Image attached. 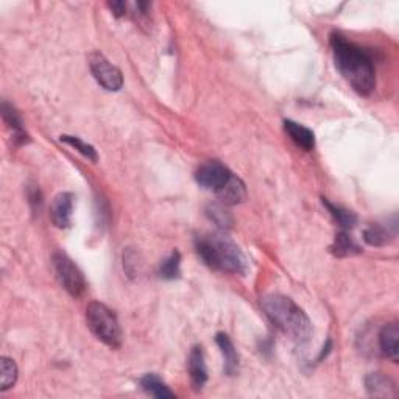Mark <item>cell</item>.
<instances>
[{"mask_svg": "<svg viewBox=\"0 0 399 399\" xmlns=\"http://www.w3.org/2000/svg\"><path fill=\"white\" fill-rule=\"evenodd\" d=\"M208 214H209V217H211L215 224L220 225V226H228V225H231V221H233L230 217V214H228L224 208L217 206V205L211 206Z\"/></svg>", "mask_w": 399, "mask_h": 399, "instance_id": "23", "label": "cell"}, {"mask_svg": "<svg viewBox=\"0 0 399 399\" xmlns=\"http://www.w3.org/2000/svg\"><path fill=\"white\" fill-rule=\"evenodd\" d=\"M86 323L89 331L109 348L122 345V329L116 313L99 301H93L86 307Z\"/></svg>", "mask_w": 399, "mask_h": 399, "instance_id": "4", "label": "cell"}, {"mask_svg": "<svg viewBox=\"0 0 399 399\" xmlns=\"http://www.w3.org/2000/svg\"><path fill=\"white\" fill-rule=\"evenodd\" d=\"M89 69L93 72L97 83L100 84L103 89L116 93L120 91L123 86V77L120 69H117L114 64H111L107 56L100 52H93L89 55Z\"/></svg>", "mask_w": 399, "mask_h": 399, "instance_id": "6", "label": "cell"}, {"mask_svg": "<svg viewBox=\"0 0 399 399\" xmlns=\"http://www.w3.org/2000/svg\"><path fill=\"white\" fill-rule=\"evenodd\" d=\"M2 117L6 125L11 130L13 133V141H15L16 146H24V143L30 142V136L25 132L21 122V117L17 116L15 108L8 104L6 102L2 103Z\"/></svg>", "mask_w": 399, "mask_h": 399, "instance_id": "13", "label": "cell"}, {"mask_svg": "<svg viewBox=\"0 0 399 399\" xmlns=\"http://www.w3.org/2000/svg\"><path fill=\"white\" fill-rule=\"evenodd\" d=\"M0 370H2V384H0L2 387H0V390L6 391L17 381V366L13 359L2 357V361H0Z\"/></svg>", "mask_w": 399, "mask_h": 399, "instance_id": "22", "label": "cell"}, {"mask_svg": "<svg viewBox=\"0 0 399 399\" xmlns=\"http://www.w3.org/2000/svg\"><path fill=\"white\" fill-rule=\"evenodd\" d=\"M52 263H54L56 278L64 287V290L75 298L81 297L86 290V281H84L80 268L74 264V260L64 253H55Z\"/></svg>", "mask_w": 399, "mask_h": 399, "instance_id": "5", "label": "cell"}, {"mask_svg": "<svg viewBox=\"0 0 399 399\" xmlns=\"http://www.w3.org/2000/svg\"><path fill=\"white\" fill-rule=\"evenodd\" d=\"M60 141L64 142V143H68V146H70V147H74L78 153H81V155L84 156V158H88L89 161L97 162V159H99V155H97V150H95L93 146H89V143L83 142V141L80 139V137L64 134V136L60 137Z\"/></svg>", "mask_w": 399, "mask_h": 399, "instance_id": "21", "label": "cell"}, {"mask_svg": "<svg viewBox=\"0 0 399 399\" xmlns=\"http://www.w3.org/2000/svg\"><path fill=\"white\" fill-rule=\"evenodd\" d=\"M331 251L336 254L337 258H348V256L359 254L362 250L359 248L356 242L351 239L350 234L342 231L336 235V239H334V244L331 245Z\"/></svg>", "mask_w": 399, "mask_h": 399, "instance_id": "18", "label": "cell"}, {"mask_svg": "<svg viewBox=\"0 0 399 399\" xmlns=\"http://www.w3.org/2000/svg\"><path fill=\"white\" fill-rule=\"evenodd\" d=\"M267 318L276 328L298 343L307 342L312 334V323L306 312L289 297L273 293L260 301Z\"/></svg>", "mask_w": 399, "mask_h": 399, "instance_id": "3", "label": "cell"}, {"mask_svg": "<svg viewBox=\"0 0 399 399\" xmlns=\"http://www.w3.org/2000/svg\"><path fill=\"white\" fill-rule=\"evenodd\" d=\"M219 198L225 203V205H237V203L244 201L247 197V189L244 181H242L239 176L233 175V178L230 182L221 189L217 194Z\"/></svg>", "mask_w": 399, "mask_h": 399, "instance_id": "16", "label": "cell"}, {"mask_svg": "<svg viewBox=\"0 0 399 399\" xmlns=\"http://www.w3.org/2000/svg\"><path fill=\"white\" fill-rule=\"evenodd\" d=\"M379 346L384 356H387L391 362H398L399 359V328L396 323L385 324L379 334Z\"/></svg>", "mask_w": 399, "mask_h": 399, "instance_id": "11", "label": "cell"}, {"mask_svg": "<svg viewBox=\"0 0 399 399\" xmlns=\"http://www.w3.org/2000/svg\"><path fill=\"white\" fill-rule=\"evenodd\" d=\"M195 248L203 263L214 270L233 274H245L248 272L244 253L226 234L214 233L198 235L195 240Z\"/></svg>", "mask_w": 399, "mask_h": 399, "instance_id": "2", "label": "cell"}, {"mask_svg": "<svg viewBox=\"0 0 399 399\" xmlns=\"http://www.w3.org/2000/svg\"><path fill=\"white\" fill-rule=\"evenodd\" d=\"M189 376L195 390H201L208 381V370L205 362V354H203L201 346H194L191 354H189Z\"/></svg>", "mask_w": 399, "mask_h": 399, "instance_id": "10", "label": "cell"}, {"mask_svg": "<svg viewBox=\"0 0 399 399\" xmlns=\"http://www.w3.org/2000/svg\"><path fill=\"white\" fill-rule=\"evenodd\" d=\"M233 172L226 166L221 164L219 161H209L206 164L198 167L197 173H195V180L198 185L209 191H214L219 194L224 189L230 180L233 178Z\"/></svg>", "mask_w": 399, "mask_h": 399, "instance_id": "7", "label": "cell"}, {"mask_svg": "<svg viewBox=\"0 0 399 399\" xmlns=\"http://www.w3.org/2000/svg\"><path fill=\"white\" fill-rule=\"evenodd\" d=\"M215 343L219 345V348L224 354L225 359V373L228 376H234L235 373L239 371V354L234 348V343L231 342V338L224 332H219L215 336Z\"/></svg>", "mask_w": 399, "mask_h": 399, "instance_id": "15", "label": "cell"}, {"mask_svg": "<svg viewBox=\"0 0 399 399\" xmlns=\"http://www.w3.org/2000/svg\"><path fill=\"white\" fill-rule=\"evenodd\" d=\"M108 6H109V10L113 11V15L116 17H122V16L127 15V6L128 5L125 2H109Z\"/></svg>", "mask_w": 399, "mask_h": 399, "instance_id": "25", "label": "cell"}, {"mask_svg": "<svg viewBox=\"0 0 399 399\" xmlns=\"http://www.w3.org/2000/svg\"><path fill=\"white\" fill-rule=\"evenodd\" d=\"M284 130L285 133L290 136V139L295 142L298 147L306 150V152H311V150L315 147V134L307 127L293 120H284Z\"/></svg>", "mask_w": 399, "mask_h": 399, "instance_id": "12", "label": "cell"}, {"mask_svg": "<svg viewBox=\"0 0 399 399\" xmlns=\"http://www.w3.org/2000/svg\"><path fill=\"white\" fill-rule=\"evenodd\" d=\"M141 387L146 391L147 395L153 396V398H159V399H166V398H175V393L170 390L166 382L162 381L159 376L156 375H146L141 379Z\"/></svg>", "mask_w": 399, "mask_h": 399, "instance_id": "17", "label": "cell"}, {"mask_svg": "<svg viewBox=\"0 0 399 399\" xmlns=\"http://www.w3.org/2000/svg\"><path fill=\"white\" fill-rule=\"evenodd\" d=\"M29 201H30V206L33 209L35 212L41 211V206H42V195L41 191L36 186H31L29 187Z\"/></svg>", "mask_w": 399, "mask_h": 399, "instance_id": "24", "label": "cell"}, {"mask_svg": "<svg viewBox=\"0 0 399 399\" xmlns=\"http://www.w3.org/2000/svg\"><path fill=\"white\" fill-rule=\"evenodd\" d=\"M331 49L337 70L361 95H370L376 88V68L368 52L340 33L331 35Z\"/></svg>", "mask_w": 399, "mask_h": 399, "instance_id": "1", "label": "cell"}, {"mask_svg": "<svg viewBox=\"0 0 399 399\" xmlns=\"http://www.w3.org/2000/svg\"><path fill=\"white\" fill-rule=\"evenodd\" d=\"M74 194L61 192L52 201L50 219L60 230H66L72 224V211H74Z\"/></svg>", "mask_w": 399, "mask_h": 399, "instance_id": "8", "label": "cell"}, {"mask_svg": "<svg viewBox=\"0 0 399 399\" xmlns=\"http://www.w3.org/2000/svg\"><path fill=\"white\" fill-rule=\"evenodd\" d=\"M366 391L376 398H395L398 396L396 384L391 377L382 375V373H371L365 379Z\"/></svg>", "mask_w": 399, "mask_h": 399, "instance_id": "9", "label": "cell"}, {"mask_svg": "<svg viewBox=\"0 0 399 399\" xmlns=\"http://www.w3.org/2000/svg\"><path fill=\"white\" fill-rule=\"evenodd\" d=\"M396 235V220L391 225H370L363 231V239L368 245L371 247H384L387 245L389 242Z\"/></svg>", "mask_w": 399, "mask_h": 399, "instance_id": "14", "label": "cell"}, {"mask_svg": "<svg viewBox=\"0 0 399 399\" xmlns=\"http://www.w3.org/2000/svg\"><path fill=\"white\" fill-rule=\"evenodd\" d=\"M322 201H323V205L328 208L329 214L334 219H336L337 224L342 228H352L357 224V217L354 212H351L348 211V209H345L342 206L334 205V203H331L328 198H324V197L322 198Z\"/></svg>", "mask_w": 399, "mask_h": 399, "instance_id": "19", "label": "cell"}, {"mask_svg": "<svg viewBox=\"0 0 399 399\" xmlns=\"http://www.w3.org/2000/svg\"><path fill=\"white\" fill-rule=\"evenodd\" d=\"M180 273H181V254L180 251H173L166 260H162V264L159 267V276L162 279L172 281L180 278Z\"/></svg>", "mask_w": 399, "mask_h": 399, "instance_id": "20", "label": "cell"}]
</instances>
